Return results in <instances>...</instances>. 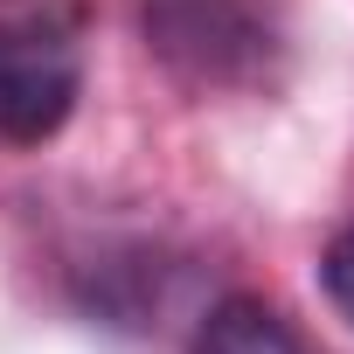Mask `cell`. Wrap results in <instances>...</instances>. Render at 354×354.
Masks as SVG:
<instances>
[{
	"mask_svg": "<svg viewBox=\"0 0 354 354\" xmlns=\"http://www.w3.org/2000/svg\"><path fill=\"white\" fill-rule=\"evenodd\" d=\"M84 91V0H0V139L42 146Z\"/></svg>",
	"mask_w": 354,
	"mask_h": 354,
	"instance_id": "1",
	"label": "cell"
},
{
	"mask_svg": "<svg viewBox=\"0 0 354 354\" xmlns=\"http://www.w3.org/2000/svg\"><path fill=\"white\" fill-rule=\"evenodd\" d=\"M146 49L188 91H257L278 70V28L257 0H146Z\"/></svg>",
	"mask_w": 354,
	"mask_h": 354,
	"instance_id": "2",
	"label": "cell"
},
{
	"mask_svg": "<svg viewBox=\"0 0 354 354\" xmlns=\"http://www.w3.org/2000/svg\"><path fill=\"white\" fill-rule=\"evenodd\" d=\"M188 354H319V347H306V333L278 306H264V299H223L202 319V333H195Z\"/></svg>",
	"mask_w": 354,
	"mask_h": 354,
	"instance_id": "3",
	"label": "cell"
},
{
	"mask_svg": "<svg viewBox=\"0 0 354 354\" xmlns=\"http://www.w3.org/2000/svg\"><path fill=\"white\" fill-rule=\"evenodd\" d=\"M319 292L333 299V313L354 326V223L333 230V243L319 250Z\"/></svg>",
	"mask_w": 354,
	"mask_h": 354,
	"instance_id": "4",
	"label": "cell"
}]
</instances>
